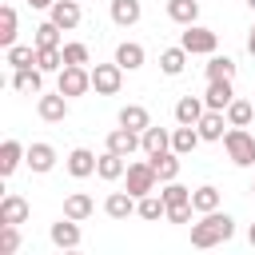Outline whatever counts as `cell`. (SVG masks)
Instances as JSON below:
<instances>
[{
    "instance_id": "27",
    "label": "cell",
    "mask_w": 255,
    "mask_h": 255,
    "mask_svg": "<svg viewBox=\"0 0 255 255\" xmlns=\"http://www.w3.org/2000/svg\"><path fill=\"white\" fill-rule=\"evenodd\" d=\"M120 124L143 135V128H151V116H147L143 104H124V108H120Z\"/></svg>"
},
{
    "instance_id": "12",
    "label": "cell",
    "mask_w": 255,
    "mask_h": 255,
    "mask_svg": "<svg viewBox=\"0 0 255 255\" xmlns=\"http://www.w3.org/2000/svg\"><path fill=\"white\" fill-rule=\"evenodd\" d=\"M96 163H100V155H96V151H88V147H72L64 167H68V175L88 179V175H96Z\"/></svg>"
},
{
    "instance_id": "25",
    "label": "cell",
    "mask_w": 255,
    "mask_h": 255,
    "mask_svg": "<svg viewBox=\"0 0 255 255\" xmlns=\"http://www.w3.org/2000/svg\"><path fill=\"white\" fill-rule=\"evenodd\" d=\"M151 159V167H155V175H159V183H167V179H179V151H159V155H147Z\"/></svg>"
},
{
    "instance_id": "6",
    "label": "cell",
    "mask_w": 255,
    "mask_h": 255,
    "mask_svg": "<svg viewBox=\"0 0 255 255\" xmlns=\"http://www.w3.org/2000/svg\"><path fill=\"white\" fill-rule=\"evenodd\" d=\"M92 88H96V96H116L124 88V68L116 60L112 64H96L92 68Z\"/></svg>"
},
{
    "instance_id": "23",
    "label": "cell",
    "mask_w": 255,
    "mask_h": 255,
    "mask_svg": "<svg viewBox=\"0 0 255 255\" xmlns=\"http://www.w3.org/2000/svg\"><path fill=\"white\" fill-rule=\"evenodd\" d=\"M139 16H143L139 0H112V24L116 28H131V24H139Z\"/></svg>"
},
{
    "instance_id": "45",
    "label": "cell",
    "mask_w": 255,
    "mask_h": 255,
    "mask_svg": "<svg viewBox=\"0 0 255 255\" xmlns=\"http://www.w3.org/2000/svg\"><path fill=\"white\" fill-rule=\"evenodd\" d=\"M243 4H247V8H251V12H255V0H243Z\"/></svg>"
},
{
    "instance_id": "31",
    "label": "cell",
    "mask_w": 255,
    "mask_h": 255,
    "mask_svg": "<svg viewBox=\"0 0 255 255\" xmlns=\"http://www.w3.org/2000/svg\"><path fill=\"white\" fill-rule=\"evenodd\" d=\"M203 76H207V80H235V60H231V56H219V52H211V56H207V68H203Z\"/></svg>"
},
{
    "instance_id": "34",
    "label": "cell",
    "mask_w": 255,
    "mask_h": 255,
    "mask_svg": "<svg viewBox=\"0 0 255 255\" xmlns=\"http://www.w3.org/2000/svg\"><path fill=\"white\" fill-rule=\"evenodd\" d=\"M191 207H195V215H207V211H215V207H219V187H211V183L195 187V191H191Z\"/></svg>"
},
{
    "instance_id": "2",
    "label": "cell",
    "mask_w": 255,
    "mask_h": 255,
    "mask_svg": "<svg viewBox=\"0 0 255 255\" xmlns=\"http://www.w3.org/2000/svg\"><path fill=\"white\" fill-rule=\"evenodd\" d=\"M223 151H227V159H231L235 167H251V163H255V135H251L247 128H227Z\"/></svg>"
},
{
    "instance_id": "22",
    "label": "cell",
    "mask_w": 255,
    "mask_h": 255,
    "mask_svg": "<svg viewBox=\"0 0 255 255\" xmlns=\"http://www.w3.org/2000/svg\"><path fill=\"white\" fill-rule=\"evenodd\" d=\"M203 112H207L203 96H179L175 100V124H199Z\"/></svg>"
},
{
    "instance_id": "44",
    "label": "cell",
    "mask_w": 255,
    "mask_h": 255,
    "mask_svg": "<svg viewBox=\"0 0 255 255\" xmlns=\"http://www.w3.org/2000/svg\"><path fill=\"white\" fill-rule=\"evenodd\" d=\"M247 239H251V247H255V223H251V227H247Z\"/></svg>"
},
{
    "instance_id": "35",
    "label": "cell",
    "mask_w": 255,
    "mask_h": 255,
    "mask_svg": "<svg viewBox=\"0 0 255 255\" xmlns=\"http://www.w3.org/2000/svg\"><path fill=\"white\" fill-rule=\"evenodd\" d=\"M4 60L12 68H32L36 64V44H12V48H4Z\"/></svg>"
},
{
    "instance_id": "32",
    "label": "cell",
    "mask_w": 255,
    "mask_h": 255,
    "mask_svg": "<svg viewBox=\"0 0 255 255\" xmlns=\"http://www.w3.org/2000/svg\"><path fill=\"white\" fill-rule=\"evenodd\" d=\"M92 211H96V203H92V195H84V191H72V195L64 199V215H68V219H80V223H84Z\"/></svg>"
},
{
    "instance_id": "20",
    "label": "cell",
    "mask_w": 255,
    "mask_h": 255,
    "mask_svg": "<svg viewBox=\"0 0 255 255\" xmlns=\"http://www.w3.org/2000/svg\"><path fill=\"white\" fill-rule=\"evenodd\" d=\"M167 20L179 28L199 24V0H167Z\"/></svg>"
},
{
    "instance_id": "17",
    "label": "cell",
    "mask_w": 255,
    "mask_h": 255,
    "mask_svg": "<svg viewBox=\"0 0 255 255\" xmlns=\"http://www.w3.org/2000/svg\"><path fill=\"white\" fill-rule=\"evenodd\" d=\"M199 143H203V135H199L195 124H179V128L171 131V151H179V155H191Z\"/></svg>"
},
{
    "instance_id": "24",
    "label": "cell",
    "mask_w": 255,
    "mask_h": 255,
    "mask_svg": "<svg viewBox=\"0 0 255 255\" xmlns=\"http://www.w3.org/2000/svg\"><path fill=\"white\" fill-rule=\"evenodd\" d=\"M124 171H128L124 155H116V151H108V147H104V155H100V163H96V175H100V179H108V183H116V179H124Z\"/></svg>"
},
{
    "instance_id": "43",
    "label": "cell",
    "mask_w": 255,
    "mask_h": 255,
    "mask_svg": "<svg viewBox=\"0 0 255 255\" xmlns=\"http://www.w3.org/2000/svg\"><path fill=\"white\" fill-rule=\"evenodd\" d=\"M247 52L255 56V24H251V36H247Z\"/></svg>"
},
{
    "instance_id": "13",
    "label": "cell",
    "mask_w": 255,
    "mask_h": 255,
    "mask_svg": "<svg viewBox=\"0 0 255 255\" xmlns=\"http://www.w3.org/2000/svg\"><path fill=\"white\" fill-rule=\"evenodd\" d=\"M231 100H235V84H231V80H207V92H203V104H207V108L227 112Z\"/></svg>"
},
{
    "instance_id": "29",
    "label": "cell",
    "mask_w": 255,
    "mask_h": 255,
    "mask_svg": "<svg viewBox=\"0 0 255 255\" xmlns=\"http://www.w3.org/2000/svg\"><path fill=\"white\" fill-rule=\"evenodd\" d=\"M28 219V199L24 195H4L0 199V223H24Z\"/></svg>"
},
{
    "instance_id": "18",
    "label": "cell",
    "mask_w": 255,
    "mask_h": 255,
    "mask_svg": "<svg viewBox=\"0 0 255 255\" xmlns=\"http://www.w3.org/2000/svg\"><path fill=\"white\" fill-rule=\"evenodd\" d=\"M24 163H28V167H32L36 175H48V171L56 167V147H52V143H32V147H28V159H24Z\"/></svg>"
},
{
    "instance_id": "16",
    "label": "cell",
    "mask_w": 255,
    "mask_h": 255,
    "mask_svg": "<svg viewBox=\"0 0 255 255\" xmlns=\"http://www.w3.org/2000/svg\"><path fill=\"white\" fill-rule=\"evenodd\" d=\"M135 195L124 187V191H112L108 199H104V211H108V219H128V215H135Z\"/></svg>"
},
{
    "instance_id": "38",
    "label": "cell",
    "mask_w": 255,
    "mask_h": 255,
    "mask_svg": "<svg viewBox=\"0 0 255 255\" xmlns=\"http://www.w3.org/2000/svg\"><path fill=\"white\" fill-rule=\"evenodd\" d=\"M159 195H163V203H167V207H179V203H191V187H183L179 179H167Z\"/></svg>"
},
{
    "instance_id": "30",
    "label": "cell",
    "mask_w": 255,
    "mask_h": 255,
    "mask_svg": "<svg viewBox=\"0 0 255 255\" xmlns=\"http://www.w3.org/2000/svg\"><path fill=\"white\" fill-rule=\"evenodd\" d=\"M60 32H64V28H60L56 20H44V24L32 28V44H36V48H64V44H60Z\"/></svg>"
},
{
    "instance_id": "4",
    "label": "cell",
    "mask_w": 255,
    "mask_h": 255,
    "mask_svg": "<svg viewBox=\"0 0 255 255\" xmlns=\"http://www.w3.org/2000/svg\"><path fill=\"white\" fill-rule=\"evenodd\" d=\"M124 187H128L135 199L147 195V191H155V187H159V175H155L151 159H143V163H128V171H124Z\"/></svg>"
},
{
    "instance_id": "7",
    "label": "cell",
    "mask_w": 255,
    "mask_h": 255,
    "mask_svg": "<svg viewBox=\"0 0 255 255\" xmlns=\"http://www.w3.org/2000/svg\"><path fill=\"white\" fill-rule=\"evenodd\" d=\"M36 112H40L44 124H64V120H68V96H64L60 88H56V92H40Z\"/></svg>"
},
{
    "instance_id": "9",
    "label": "cell",
    "mask_w": 255,
    "mask_h": 255,
    "mask_svg": "<svg viewBox=\"0 0 255 255\" xmlns=\"http://www.w3.org/2000/svg\"><path fill=\"white\" fill-rule=\"evenodd\" d=\"M195 128H199V135H203L207 143H219V139L227 135V128H231V124H227V112H215V108H207V112L199 116V124H195Z\"/></svg>"
},
{
    "instance_id": "28",
    "label": "cell",
    "mask_w": 255,
    "mask_h": 255,
    "mask_svg": "<svg viewBox=\"0 0 255 255\" xmlns=\"http://www.w3.org/2000/svg\"><path fill=\"white\" fill-rule=\"evenodd\" d=\"M139 139H143V155H159V151H167V147H171V131H167V128H155V124H151V128H143V135H139Z\"/></svg>"
},
{
    "instance_id": "15",
    "label": "cell",
    "mask_w": 255,
    "mask_h": 255,
    "mask_svg": "<svg viewBox=\"0 0 255 255\" xmlns=\"http://www.w3.org/2000/svg\"><path fill=\"white\" fill-rule=\"evenodd\" d=\"M143 60H147L143 44H135V40H124V44H116V64H120L124 72H139V68H143Z\"/></svg>"
},
{
    "instance_id": "42",
    "label": "cell",
    "mask_w": 255,
    "mask_h": 255,
    "mask_svg": "<svg viewBox=\"0 0 255 255\" xmlns=\"http://www.w3.org/2000/svg\"><path fill=\"white\" fill-rule=\"evenodd\" d=\"M28 4H32V8H52L56 0H28Z\"/></svg>"
},
{
    "instance_id": "46",
    "label": "cell",
    "mask_w": 255,
    "mask_h": 255,
    "mask_svg": "<svg viewBox=\"0 0 255 255\" xmlns=\"http://www.w3.org/2000/svg\"><path fill=\"white\" fill-rule=\"evenodd\" d=\"M251 195H255V183H251Z\"/></svg>"
},
{
    "instance_id": "26",
    "label": "cell",
    "mask_w": 255,
    "mask_h": 255,
    "mask_svg": "<svg viewBox=\"0 0 255 255\" xmlns=\"http://www.w3.org/2000/svg\"><path fill=\"white\" fill-rule=\"evenodd\" d=\"M135 215H139V219H147V223H155V219H167V203H163V195H155V191L139 195V203H135Z\"/></svg>"
},
{
    "instance_id": "39",
    "label": "cell",
    "mask_w": 255,
    "mask_h": 255,
    "mask_svg": "<svg viewBox=\"0 0 255 255\" xmlns=\"http://www.w3.org/2000/svg\"><path fill=\"white\" fill-rule=\"evenodd\" d=\"M20 243V223H0V255H16Z\"/></svg>"
},
{
    "instance_id": "19",
    "label": "cell",
    "mask_w": 255,
    "mask_h": 255,
    "mask_svg": "<svg viewBox=\"0 0 255 255\" xmlns=\"http://www.w3.org/2000/svg\"><path fill=\"white\" fill-rule=\"evenodd\" d=\"M80 16H84V12H80V4H76V0H56V4L48 8V20H56L64 32H72V28L80 24Z\"/></svg>"
},
{
    "instance_id": "14",
    "label": "cell",
    "mask_w": 255,
    "mask_h": 255,
    "mask_svg": "<svg viewBox=\"0 0 255 255\" xmlns=\"http://www.w3.org/2000/svg\"><path fill=\"white\" fill-rule=\"evenodd\" d=\"M24 159H28V147H24L20 139H4V143H0V179H8Z\"/></svg>"
},
{
    "instance_id": "5",
    "label": "cell",
    "mask_w": 255,
    "mask_h": 255,
    "mask_svg": "<svg viewBox=\"0 0 255 255\" xmlns=\"http://www.w3.org/2000/svg\"><path fill=\"white\" fill-rule=\"evenodd\" d=\"M179 44H183L191 56H211V52L219 48V36H215L211 28H203V24H187L183 36H179Z\"/></svg>"
},
{
    "instance_id": "10",
    "label": "cell",
    "mask_w": 255,
    "mask_h": 255,
    "mask_svg": "<svg viewBox=\"0 0 255 255\" xmlns=\"http://www.w3.org/2000/svg\"><path fill=\"white\" fill-rule=\"evenodd\" d=\"M139 147H143V139H139V131H131V128H124V124L108 131V151H116V155H124V159H128V155H131V151H139Z\"/></svg>"
},
{
    "instance_id": "36",
    "label": "cell",
    "mask_w": 255,
    "mask_h": 255,
    "mask_svg": "<svg viewBox=\"0 0 255 255\" xmlns=\"http://www.w3.org/2000/svg\"><path fill=\"white\" fill-rule=\"evenodd\" d=\"M16 44V8L4 4L0 8V48H12Z\"/></svg>"
},
{
    "instance_id": "37",
    "label": "cell",
    "mask_w": 255,
    "mask_h": 255,
    "mask_svg": "<svg viewBox=\"0 0 255 255\" xmlns=\"http://www.w3.org/2000/svg\"><path fill=\"white\" fill-rule=\"evenodd\" d=\"M36 68L40 72H60L64 68V48H36Z\"/></svg>"
},
{
    "instance_id": "21",
    "label": "cell",
    "mask_w": 255,
    "mask_h": 255,
    "mask_svg": "<svg viewBox=\"0 0 255 255\" xmlns=\"http://www.w3.org/2000/svg\"><path fill=\"white\" fill-rule=\"evenodd\" d=\"M187 56H191V52H187L183 44H175V48H163V52H159V72H163V76H183V68H187Z\"/></svg>"
},
{
    "instance_id": "11",
    "label": "cell",
    "mask_w": 255,
    "mask_h": 255,
    "mask_svg": "<svg viewBox=\"0 0 255 255\" xmlns=\"http://www.w3.org/2000/svg\"><path fill=\"white\" fill-rule=\"evenodd\" d=\"M12 88L20 96H40L44 92V72L32 64V68H12Z\"/></svg>"
},
{
    "instance_id": "40",
    "label": "cell",
    "mask_w": 255,
    "mask_h": 255,
    "mask_svg": "<svg viewBox=\"0 0 255 255\" xmlns=\"http://www.w3.org/2000/svg\"><path fill=\"white\" fill-rule=\"evenodd\" d=\"M64 64H92V52H88V44H80V40H72V44H64Z\"/></svg>"
},
{
    "instance_id": "33",
    "label": "cell",
    "mask_w": 255,
    "mask_h": 255,
    "mask_svg": "<svg viewBox=\"0 0 255 255\" xmlns=\"http://www.w3.org/2000/svg\"><path fill=\"white\" fill-rule=\"evenodd\" d=\"M251 120H255V100H239V96H235V100L227 104V124H231V128H247Z\"/></svg>"
},
{
    "instance_id": "1",
    "label": "cell",
    "mask_w": 255,
    "mask_h": 255,
    "mask_svg": "<svg viewBox=\"0 0 255 255\" xmlns=\"http://www.w3.org/2000/svg\"><path fill=\"white\" fill-rule=\"evenodd\" d=\"M235 235V219L227 215V211H207V215H199V223H191V247H199V251H207V247H219V243H227Z\"/></svg>"
},
{
    "instance_id": "8",
    "label": "cell",
    "mask_w": 255,
    "mask_h": 255,
    "mask_svg": "<svg viewBox=\"0 0 255 255\" xmlns=\"http://www.w3.org/2000/svg\"><path fill=\"white\" fill-rule=\"evenodd\" d=\"M48 235H52V243H56L60 251H76V247H80V239H84V235H80V219H68V215H64V219H56Z\"/></svg>"
},
{
    "instance_id": "41",
    "label": "cell",
    "mask_w": 255,
    "mask_h": 255,
    "mask_svg": "<svg viewBox=\"0 0 255 255\" xmlns=\"http://www.w3.org/2000/svg\"><path fill=\"white\" fill-rule=\"evenodd\" d=\"M195 207L191 203H179V207H167V223H191Z\"/></svg>"
},
{
    "instance_id": "3",
    "label": "cell",
    "mask_w": 255,
    "mask_h": 255,
    "mask_svg": "<svg viewBox=\"0 0 255 255\" xmlns=\"http://www.w3.org/2000/svg\"><path fill=\"white\" fill-rule=\"evenodd\" d=\"M56 88H60L68 100H76V96L92 92V68H84V64H64V68H60Z\"/></svg>"
}]
</instances>
